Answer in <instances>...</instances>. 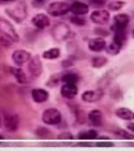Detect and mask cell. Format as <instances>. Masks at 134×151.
Instances as JSON below:
<instances>
[{"mask_svg":"<svg viewBox=\"0 0 134 151\" xmlns=\"http://www.w3.org/2000/svg\"><path fill=\"white\" fill-rule=\"evenodd\" d=\"M133 38H134V29H133Z\"/></svg>","mask_w":134,"mask_h":151,"instance_id":"74e56055","label":"cell"},{"mask_svg":"<svg viewBox=\"0 0 134 151\" xmlns=\"http://www.w3.org/2000/svg\"><path fill=\"white\" fill-rule=\"evenodd\" d=\"M5 128L6 129L7 132H15L18 129L19 125H20V117L16 114L7 116L5 118L4 120Z\"/></svg>","mask_w":134,"mask_h":151,"instance_id":"7c38bea8","label":"cell"},{"mask_svg":"<svg viewBox=\"0 0 134 151\" xmlns=\"http://www.w3.org/2000/svg\"><path fill=\"white\" fill-rule=\"evenodd\" d=\"M0 32L12 42H17L20 41V36L13 24L2 17H0Z\"/></svg>","mask_w":134,"mask_h":151,"instance_id":"7a4b0ae2","label":"cell"},{"mask_svg":"<svg viewBox=\"0 0 134 151\" xmlns=\"http://www.w3.org/2000/svg\"><path fill=\"white\" fill-rule=\"evenodd\" d=\"M78 87L77 84H72V83H64L61 87V94L62 97L67 99H75L78 94Z\"/></svg>","mask_w":134,"mask_h":151,"instance_id":"4fadbf2b","label":"cell"},{"mask_svg":"<svg viewBox=\"0 0 134 151\" xmlns=\"http://www.w3.org/2000/svg\"><path fill=\"white\" fill-rule=\"evenodd\" d=\"M50 131L49 129H47L46 127H38L37 130H36V134L38 135H39L41 137H46L49 136V134H50Z\"/></svg>","mask_w":134,"mask_h":151,"instance_id":"f1b7e54d","label":"cell"},{"mask_svg":"<svg viewBox=\"0 0 134 151\" xmlns=\"http://www.w3.org/2000/svg\"><path fill=\"white\" fill-rule=\"evenodd\" d=\"M14 1H16V0H0V5L9 4V3H11Z\"/></svg>","mask_w":134,"mask_h":151,"instance_id":"836d02e7","label":"cell"},{"mask_svg":"<svg viewBox=\"0 0 134 151\" xmlns=\"http://www.w3.org/2000/svg\"><path fill=\"white\" fill-rule=\"evenodd\" d=\"M49 92L42 88H35L31 91V98L36 103H44L49 99Z\"/></svg>","mask_w":134,"mask_h":151,"instance_id":"9a60e30c","label":"cell"},{"mask_svg":"<svg viewBox=\"0 0 134 151\" xmlns=\"http://www.w3.org/2000/svg\"><path fill=\"white\" fill-rule=\"evenodd\" d=\"M125 6V2L123 1H114L110 2L108 6V8L110 11H118L123 8Z\"/></svg>","mask_w":134,"mask_h":151,"instance_id":"484cf974","label":"cell"},{"mask_svg":"<svg viewBox=\"0 0 134 151\" xmlns=\"http://www.w3.org/2000/svg\"><path fill=\"white\" fill-rule=\"evenodd\" d=\"M110 15L109 12L106 9H96L92 12L90 15L91 21L98 25H104L108 23Z\"/></svg>","mask_w":134,"mask_h":151,"instance_id":"5b68a950","label":"cell"},{"mask_svg":"<svg viewBox=\"0 0 134 151\" xmlns=\"http://www.w3.org/2000/svg\"><path fill=\"white\" fill-rule=\"evenodd\" d=\"M1 124H2V120H1V117H0V127H1Z\"/></svg>","mask_w":134,"mask_h":151,"instance_id":"8d00e7d4","label":"cell"},{"mask_svg":"<svg viewBox=\"0 0 134 151\" xmlns=\"http://www.w3.org/2000/svg\"><path fill=\"white\" fill-rule=\"evenodd\" d=\"M103 96V91L101 88L96 90H89L83 92L82 94V100L87 103H94L99 101Z\"/></svg>","mask_w":134,"mask_h":151,"instance_id":"ba28073f","label":"cell"},{"mask_svg":"<svg viewBox=\"0 0 134 151\" xmlns=\"http://www.w3.org/2000/svg\"><path fill=\"white\" fill-rule=\"evenodd\" d=\"M2 139H4V137L2 136V134H0V140H2Z\"/></svg>","mask_w":134,"mask_h":151,"instance_id":"d590c367","label":"cell"},{"mask_svg":"<svg viewBox=\"0 0 134 151\" xmlns=\"http://www.w3.org/2000/svg\"><path fill=\"white\" fill-rule=\"evenodd\" d=\"M31 23L35 28L38 29H45L50 25V20L46 14H38L32 17Z\"/></svg>","mask_w":134,"mask_h":151,"instance_id":"30bf717a","label":"cell"},{"mask_svg":"<svg viewBox=\"0 0 134 151\" xmlns=\"http://www.w3.org/2000/svg\"><path fill=\"white\" fill-rule=\"evenodd\" d=\"M45 1H46V0H34V2H36L37 4H42V3H43Z\"/></svg>","mask_w":134,"mask_h":151,"instance_id":"e575fe53","label":"cell"},{"mask_svg":"<svg viewBox=\"0 0 134 151\" xmlns=\"http://www.w3.org/2000/svg\"><path fill=\"white\" fill-rule=\"evenodd\" d=\"M115 31V35H114V38H113V41H115L116 43L120 45L121 47H123V45L126 41L127 35L125 32V30H114Z\"/></svg>","mask_w":134,"mask_h":151,"instance_id":"44dd1931","label":"cell"},{"mask_svg":"<svg viewBox=\"0 0 134 151\" xmlns=\"http://www.w3.org/2000/svg\"><path fill=\"white\" fill-rule=\"evenodd\" d=\"M70 33V28L67 24L63 23H60L55 25L53 30V35L55 40H63L68 37Z\"/></svg>","mask_w":134,"mask_h":151,"instance_id":"8fae6325","label":"cell"},{"mask_svg":"<svg viewBox=\"0 0 134 151\" xmlns=\"http://www.w3.org/2000/svg\"><path fill=\"white\" fill-rule=\"evenodd\" d=\"M115 134L118 136L123 138L125 139H134V134L132 133H129L127 131H125L123 129H118L115 132Z\"/></svg>","mask_w":134,"mask_h":151,"instance_id":"83f0119b","label":"cell"},{"mask_svg":"<svg viewBox=\"0 0 134 151\" xmlns=\"http://www.w3.org/2000/svg\"><path fill=\"white\" fill-rule=\"evenodd\" d=\"M11 58L13 61L16 65L22 66L30 61V59L31 58V54L26 50L19 49L14 50V53L12 54Z\"/></svg>","mask_w":134,"mask_h":151,"instance_id":"52a82bcc","label":"cell"},{"mask_svg":"<svg viewBox=\"0 0 134 151\" xmlns=\"http://www.w3.org/2000/svg\"><path fill=\"white\" fill-rule=\"evenodd\" d=\"M61 81L64 83H72L77 84L78 82V76L73 73H68L61 76Z\"/></svg>","mask_w":134,"mask_h":151,"instance_id":"cb8c5ba5","label":"cell"},{"mask_svg":"<svg viewBox=\"0 0 134 151\" xmlns=\"http://www.w3.org/2000/svg\"><path fill=\"white\" fill-rule=\"evenodd\" d=\"M88 119L94 126H102L103 124V113L99 109H93L88 113Z\"/></svg>","mask_w":134,"mask_h":151,"instance_id":"e0dca14e","label":"cell"},{"mask_svg":"<svg viewBox=\"0 0 134 151\" xmlns=\"http://www.w3.org/2000/svg\"><path fill=\"white\" fill-rule=\"evenodd\" d=\"M98 136L97 132L95 130H88L86 132H80L79 134L78 135V138L81 140H84V141H88V140H93V139H96Z\"/></svg>","mask_w":134,"mask_h":151,"instance_id":"7402d4cb","label":"cell"},{"mask_svg":"<svg viewBox=\"0 0 134 151\" xmlns=\"http://www.w3.org/2000/svg\"><path fill=\"white\" fill-rule=\"evenodd\" d=\"M68 12H70V5L62 1L52 2L47 8V13L54 17L66 15Z\"/></svg>","mask_w":134,"mask_h":151,"instance_id":"3957f363","label":"cell"},{"mask_svg":"<svg viewBox=\"0 0 134 151\" xmlns=\"http://www.w3.org/2000/svg\"><path fill=\"white\" fill-rule=\"evenodd\" d=\"M97 146H102V147H109V146H114V142L110 141H108V140H100L96 143Z\"/></svg>","mask_w":134,"mask_h":151,"instance_id":"4dcf8cb0","label":"cell"},{"mask_svg":"<svg viewBox=\"0 0 134 151\" xmlns=\"http://www.w3.org/2000/svg\"><path fill=\"white\" fill-rule=\"evenodd\" d=\"M122 48V47L120 45L116 43L115 41H112L109 44L107 45L105 50L108 54H110L111 56H115V55L119 54L120 50H121Z\"/></svg>","mask_w":134,"mask_h":151,"instance_id":"603a6c76","label":"cell"},{"mask_svg":"<svg viewBox=\"0 0 134 151\" xmlns=\"http://www.w3.org/2000/svg\"><path fill=\"white\" fill-rule=\"evenodd\" d=\"M108 58H105V57L103 56H97V57H94L92 59V66L93 68H99L103 67L108 63Z\"/></svg>","mask_w":134,"mask_h":151,"instance_id":"d4e9b609","label":"cell"},{"mask_svg":"<svg viewBox=\"0 0 134 151\" xmlns=\"http://www.w3.org/2000/svg\"><path fill=\"white\" fill-rule=\"evenodd\" d=\"M7 15L16 22H21L26 18L28 15L27 6L24 2H19L18 4L13 8H8L6 9Z\"/></svg>","mask_w":134,"mask_h":151,"instance_id":"6da1fadb","label":"cell"},{"mask_svg":"<svg viewBox=\"0 0 134 151\" xmlns=\"http://www.w3.org/2000/svg\"><path fill=\"white\" fill-rule=\"evenodd\" d=\"M70 21L73 24L77 26H84L86 24V20L82 16H78V15H74L70 18Z\"/></svg>","mask_w":134,"mask_h":151,"instance_id":"4316f807","label":"cell"},{"mask_svg":"<svg viewBox=\"0 0 134 151\" xmlns=\"http://www.w3.org/2000/svg\"><path fill=\"white\" fill-rule=\"evenodd\" d=\"M89 3L94 7H101L105 5L107 0H88Z\"/></svg>","mask_w":134,"mask_h":151,"instance_id":"f546056e","label":"cell"},{"mask_svg":"<svg viewBox=\"0 0 134 151\" xmlns=\"http://www.w3.org/2000/svg\"><path fill=\"white\" fill-rule=\"evenodd\" d=\"M127 128H128L129 131H130L131 132L134 133V123H129V124H127Z\"/></svg>","mask_w":134,"mask_h":151,"instance_id":"d6a6232c","label":"cell"},{"mask_svg":"<svg viewBox=\"0 0 134 151\" xmlns=\"http://www.w3.org/2000/svg\"><path fill=\"white\" fill-rule=\"evenodd\" d=\"M130 22V17L126 14H118L114 17V30H125Z\"/></svg>","mask_w":134,"mask_h":151,"instance_id":"9c48e42d","label":"cell"},{"mask_svg":"<svg viewBox=\"0 0 134 151\" xmlns=\"http://www.w3.org/2000/svg\"><path fill=\"white\" fill-rule=\"evenodd\" d=\"M62 120V115L56 108L46 109L42 114V122L47 125H56Z\"/></svg>","mask_w":134,"mask_h":151,"instance_id":"277c9868","label":"cell"},{"mask_svg":"<svg viewBox=\"0 0 134 151\" xmlns=\"http://www.w3.org/2000/svg\"><path fill=\"white\" fill-rule=\"evenodd\" d=\"M28 70L29 73L35 77H39L43 72V66H42V61L38 55H35L32 57L28 61Z\"/></svg>","mask_w":134,"mask_h":151,"instance_id":"8992f818","label":"cell"},{"mask_svg":"<svg viewBox=\"0 0 134 151\" xmlns=\"http://www.w3.org/2000/svg\"><path fill=\"white\" fill-rule=\"evenodd\" d=\"M72 135L69 133V132H65V133H62L58 136V139H72Z\"/></svg>","mask_w":134,"mask_h":151,"instance_id":"1f68e13d","label":"cell"},{"mask_svg":"<svg viewBox=\"0 0 134 151\" xmlns=\"http://www.w3.org/2000/svg\"><path fill=\"white\" fill-rule=\"evenodd\" d=\"M89 11V6L84 2H75L71 5H70V12H71V14H73L74 15L83 16V15L88 14Z\"/></svg>","mask_w":134,"mask_h":151,"instance_id":"2e32d148","label":"cell"},{"mask_svg":"<svg viewBox=\"0 0 134 151\" xmlns=\"http://www.w3.org/2000/svg\"><path fill=\"white\" fill-rule=\"evenodd\" d=\"M107 42L103 38H93L88 42V48L93 52H101L105 49Z\"/></svg>","mask_w":134,"mask_h":151,"instance_id":"5bb4252c","label":"cell"},{"mask_svg":"<svg viewBox=\"0 0 134 151\" xmlns=\"http://www.w3.org/2000/svg\"><path fill=\"white\" fill-rule=\"evenodd\" d=\"M9 73L14 76V77L16 79V80L19 83H26L28 80L26 76L25 73L21 68H16V67H10L9 68Z\"/></svg>","mask_w":134,"mask_h":151,"instance_id":"d6986e66","label":"cell"},{"mask_svg":"<svg viewBox=\"0 0 134 151\" xmlns=\"http://www.w3.org/2000/svg\"><path fill=\"white\" fill-rule=\"evenodd\" d=\"M61 56V50L59 48H50L42 53V58L46 60H55Z\"/></svg>","mask_w":134,"mask_h":151,"instance_id":"ffe728a7","label":"cell"},{"mask_svg":"<svg viewBox=\"0 0 134 151\" xmlns=\"http://www.w3.org/2000/svg\"><path fill=\"white\" fill-rule=\"evenodd\" d=\"M115 115L118 117L124 120H133L134 112L125 107H120L115 111Z\"/></svg>","mask_w":134,"mask_h":151,"instance_id":"ac0fdd59","label":"cell"}]
</instances>
